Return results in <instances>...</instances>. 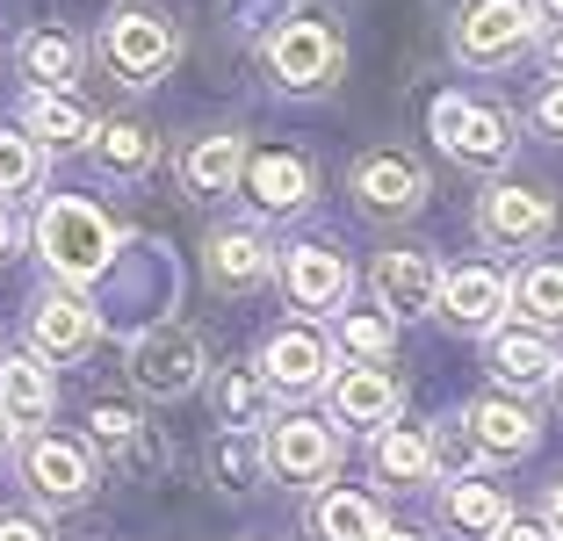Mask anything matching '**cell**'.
I'll use <instances>...</instances> for the list:
<instances>
[{
    "instance_id": "cell-30",
    "label": "cell",
    "mask_w": 563,
    "mask_h": 541,
    "mask_svg": "<svg viewBox=\"0 0 563 541\" xmlns=\"http://www.w3.org/2000/svg\"><path fill=\"white\" fill-rule=\"evenodd\" d=\"M311 534L318 541H368V534H376V506L354 498V492H325L311 506Z\"/></svg>"
},
{
    "instance_id": "cell-13",
    "label": "cell",
    "mask_w": 563,
    "mask_h": 541,
    "mask_svg": "<svg viewBox=\"0 0 563 541\" xmlns=\"http://www.w3.org/2000/svg\"><path fill=\"white\" fill-rule=\"evenodd\" d=\"M239 188H246V202L261 217H289L311 196V166L297 152H261V159H239Z\"/></svg>"
},
{
    "instance_id": "cell-41",
    "label": "cell",
    "mask_w": 563,
    "mask_h": 541,
    "mask_svg": "<svg viewBox=\"0 0 563 541\" xmlns=\"http://www.w3.org/2000/svg\"><path fill=\"white\" fill-rule=\"evenodd\" d=\"M549 527H556V534H563V484H556V492H549Z\"/></svg>"
},
{
    "instance_id": "cell-36",
    "label": "cell",
    "mask_w": 563,
    "mask_h": 541,
    "mask_svg": "<svg viewBox=\"0 0 563 541\" xmlns=\"http://www.w3.org/2000/svg\"><path fill=\"white\" fill-rule=\"evenodd\" d=\"M492 541H563V534H556V527H549V520H514V512H506Z\"/></svg>"
},
{
    "instance_id": "cell-39",
    "label": "cell",
    "mask_w": 563,
    "mask_h": 541,
    "mask_svg": "<svg viewBox=\"0 0 563 541\" xmlns=\"http://www.w3.org/2000/svg\"><path fill=\"white\" fill-rule=\"evenodd\" d=\"M8 246H15V217H8V202H0V261H8Z\"/></svg>"
},
{
    "instance_id": "cell-43",
    "label": "cell",
    "mask_w": 563,
    "mask_h": 541,
    "mask_svg": "<svg viewBox=\"0 0 563 541\" xmlns=\"http://www.w3.org/2000/svg\"><path fill=\"white\" fill-rule=\"evenodd\" d=\"M368 541H419V534H412V527H390V534H383V527H376V534H368Z\"/></svg>"
},
{
    "instance_id": "cell-45",
    "label": "cell",
    "mask_w": 563,
    "mask_h": 541,
    "mask_svg": "<svg viewBox=\"0 0 563 541\" xmlns=\"http://www.w3.org/2000/svg\"><path fill=\"white\" fill-rule=\"evenodd\" d=\"M556 397H563V383H556Z\"/></svg>"
},
{
    "instance_id": "cell-38",
    "label": "cell",
    "mask_w": 563,
    "mask_h": 541,
    "mask_svg": "<svg viewBox=\"0 0 563 541\" xmlns=\"http://www.w3.org/2000/svg\"><path fill=\"white\" fill-rule=\"evenodd\" d=\"M0 541H51V527H44V520H22V512H8V520H0Z\"/></svg>"
},
{
    "instance_id": "cell-35",
    "label": "cell",
    "mask_w": 563,
    "mask_h": 541,
    "mask_svg": "<svg viewBox=\"0 0 563 541\" xmlns=\"http://www.w3.org/2000/svg\"><path fill=\"white\" fill-rule=\"evenodd\" d=\"M433 462H441V470H470V462H477V441H470V427H448V433H433Z\"/></svg>"
},
{
    "instance_id": "cell-37",
    "label": "cell",
    "mask_w": 563,
    "mask_h": 541,
    "mask_svg": "<svg viewBox=\"0 0 563 541\" xmlns=\"http://www.w3.org/2000/svg\"><path fill=\"white\" fill-rule=\"evenodd\" d=\"M534 123H542V131H549V137H563V80H556V87H549V95H542V101H534Z\"/></svg>"
},
{
    "instance_id": "cell-31",
    "label": "cell",
    "mask_w": 563,
    "mask_h": 541,
    "mask_svg": "<svg viewBox=\"0 0 563 541\" xmlns=\"http://www.w3.org/2000/svg\"><path fill=\"white\" fill-rule=\"evenodd\" d=\"M498 520H506V498H498L492 484H470V476H455V484H448V527H463V534L492 541Z\"/></svg>"
},
{
    "instance_id": "cell-26",
    "label": "cell",
    "mask_w": 563,
    "mask_h": 541,
    "mask_svg": "<svg viewBox=\"0 0 563 541\" xmlns=\"http://www.w3.org/2000/svg\"><path fill=\"white\" fill-rule=\"evenodd\" d=\"M239 137L232 131H217V137H196L181 159V180H188V196H232V180H239Z\"/></svg>"
},
{
    "instance_id": "cell-9",
    "label": "cell",
    "mask_w": 563,
    "mask_h": 541,
    "mask_svg": "<svg viewBox=\"0 0 563 541\" xmlns=\"http://www.w3.org/2000/svg\"><path fill=\"white\" fill-rule=\"evenodd\" d=\"M267 462H275V476H289V484H325L332 462H340V433H332L325 419H282L275 441H267Z\"/></svg>"
},
{
    "instance_id": "cell-17",
    "label": "cell",
    "mask_w": 563,
    "mask_h": 541,
    "mask_svg": "<svg viewBox=\"0 0 563 541\" xmlns=\"http://www.w3.org/2000/svg\"><path fill=\"white\" fill-rule=\"evenodd\" d=\"M30 340L44 361H80L87 346H95V311H87L80 296H36V311H30Z\"/></svg>"
},
{
    "instance_id": "cell-18",
    "label": "cell",
    "mask_w": 563,
    "mask_h": 541,
    "mask_svg": "<svg viewBox=\"0 0 563 541\" xmlns=\"http://www.w3.org/2000/svg\"><path fill=\"white\" fill-rule=\"evenodd\" d=\"M405 405L398 376L390 368H376V361H362V368H347V376L332 383V411L347 419V427H390Z\"/></svg>"
},
{
    "instance_id": "cell-44",
    "label": "cell",
    "mask_w": 563,
    "mask_h": 541,
    "mask_svg": "<svg viewBox=\"0 0 563 541\" xmlns=\"http://www.w3.org/2000/svg\"><path fill=\"white\" fill-rule=\"evenodd\" d=\"M542 15H549V22H563V0H542Z\"/></svg>"
},
{
    "instance_id": "cell-34",
    "label": "cell",
    "mask_w": 563,
    "mask_h": 541,
    "mask_svg": "<svg viewBox=\"0 0 563 541\" xmlns=\"http://www.w3.org/2000/svg\"><path fill=\"white\" fill-rule=\"evenodd\" d=\"M36 174H44V159H36V137L0 131V196H15V188H30Z\"/></svg>"
},
{
    "instance_id": "cell-25",
    "label": "cell",
    "mask_w": 563,
    "mask_h": 541,
    "mask_svg": "<svg viewBox=\"0 0 563 541\" xmlns=\"http://www.w3.org/2000/svg\"><path fill=\"white\" fill-rule=\"evenodd\" d=\"M210 476L224 484V492H253L267 476V441H261V427H224L210 441Z\"/></svg>"
},
{
    "instance_id": "cell-10",
    "label": "cell",
    "mask_w": 563,
    "mask_h": 541,
    "mask_svg": "<svg viewBox=\"0 0 563 541\" xmlns=\"http://www.w3.org/2000/svg\"><path fill=\"white\" fill-rule=\"evenodd\" d=\"M433 311L455 332H492L498 318H506V275H492V267H455V275H441Z\"/></svg>"
},
{
    "instance_id": "cell-40",
    "label": "cell",
    "mask_w": 563,
    "mask_h": 541,
    "mask_svg": "<svg viewBox=\"0 0 563 541\" xmlns=\"http://www.w3.org/2000/svg\"><path fill=\"white\" fill-rule=\"evenodd\" d=\"M549 73H556V80H563V30L549 36Z\"/></svg>"
},
{
    "instance_id": "cell-2",
    "label": "cell",
    "mask_w": 563,
    "mask_h": 541,
    "mask_svg": "<svg viewBox=\"0 0 563 541\" xmlns=\"http://www.w3.org/2000/svg\"><path fill=\"white\" fill-rule=\"evenodd\" d=\"M101 58H109V73H117L123 87H152L174 58H181V36H174V22L152 15V8H131V15L109 22V36H101Z\"/></svg>"
},
{
    "instance_id": "cell-28",
    "label": "cell",
    "mask_w": 563,
    "mask_h": 541,
    "mask_svg": "<svg viewBox=\"0 0 563 541\" xmlns=\"http://www.w3.org/2000/svg\"><path fill=\"white\" fill-rule=\"evenodd\" d=\"M514 311H528L534 332H556L563 325V261H534L528 275L514 281Z\"/></svg>"
},
{
    "instance_id": "cell-32",
    "label": "cell",
    "mask_w": 563,
    "mask_h": 541,
    "mask_svg": "<svg viewBox=\"0 0 563 541\" xmlns=\"http://www.w3.org/2000/svg\"><path fill=\"white\" fill-rule=\"evenodd\" d=\"M267 383H261V368H224V376H217V419H224V427H261L267 419Z\"/></svg>"
},
{
    "instance_id": "cell-6",
    "label": "cell",
    "mask_w": 563,
    "mask_h": 541,
    "mask_svg": "<svg viewBox=\"0 0 563 541\" xmlns=\"http://www.w3.org/2000/svg\"><path fill=\"white\" fill-rule=\"evenodd\" d=\"M267 73H275L282 87H325L332 73H340V36H332V22L318 15H297V22H282L275 44H267Z\"/></svg>"
},
{
    "instance_id": "cell-20",
    "label": "cell",
    "mask_w": 563,
    "mask_h": 541,
    "mask_svg": "<svg viewBox=\"0 0 563 541\" xmlns=\"http://www.w3.org/2000/svg\"><path fill=\"white\" fill-rule=\"evenodd\" d=\"M470 441H477V455L492 462H514L534 448V411L520 405V397H484V405H470Z\"/></svg>"
},
{
    "instance_id": "cell-21",
    "label": "cell",
    "mask_w": 563,
    "mask_h": 541,
    "mask_svg": "<svg viewBox=\"0 0 563 541\" xmlns=\"http://www.w3.org/2000/svg\"><path fill=\"white\" fill-rule=\"evenodd\" d=\"M51 405H58V383L36 354H8L0 361V411L15 419V427H44Z\"/></svg>"
},
{
    "instance_id": "cell-29",
    "label": "cell",
    "mask_w": 563,
    "mask_h": 541,
    "mask_svg": "<svg viewBox=\"0 0 563 541\" xmlns=\"http://www.w3.org/2000/svg\"><path fill=\"white\" fill-rule=\"evenodd\" d=\"M22 73H30L36 87H66L73 73H80V44H73L66 30H30L22 36Z\"/></svg>"
},
{
    "instance_id": "cell-19",
    "label": "cell",
    "mask_w": 563,
    "mask_h": 541,
    "mask_svg": "<svg viewBox=\"0 0 563 541\" xmlns=\"http://www.w3.org/2000/svg\"><path fill=\"white\" fill-rule=\"evenodd\" d=\"M202 275H210V289H224V296L261 289V281L275 275V253H267L261 231H217V239H210V261H202Z\"/></svg>"
},
{
    "instance_id": "cell-15",
    "label": "cell",
    "mask_w": 563,
    "mask_h": 541,
    "mask_svg": "<svg viewBox=\"0 0 563 541\" xmlns=\"http://www.w3.org/2000/svg\"><path fill=\"white\" fill-rule=\"evenodd\" d=\"M368 281H376L390 318H419V311H433V296H441V261H433V253H383Z\"/></svg>"
},
{
    "instance_id": "cell-27",
    "label": "cell",
    "mask_w": 563,
    "mask_h": 541,
    "mask_svg": "<svg viewBox=\"0 0 563 541\" xmlns=\"http://www.w3.org/2000/svg\"><path fill=\"white\" fill-rule=\"evenodd\" d=\"M376 476H390L398 492H419V484L433 476L427 433H412V427H383V433H376Z\"/></svg>"
},
{
    "instance_id": "cell-33",
    "label": "cell",
    "mask_w": 563,
    "mask_h": 541,
    "mask_svg": "<svg viewBox=\"0 0 563 541\" xmlns=\"http://www.w3.org/2000/svg\"><path fill=\"white\" fill-rule=\"evenodd\" d=\"M340 340H347V354H354V361H390V340H398V318L347 311V318H340Z\"/></svg>"
},
{
    "instance_id": "cell-23",
    "label": "cell",
    "mask_w": 563,
    "mask_h": 541,
    "mask_svg": "<svg viewBox=\"0 0 563 541\" xmlns=\"http://www.w3.org/2000/svg\"><path fill=\"white\" fill-rule=\"evenodd\" d=\"M556 346H549V332H498L492 340V376L506 383V390H542V383H556Z\"/></svg>"
},
{
    "instance_id": "cell-8",
    "label": "cell",
    "mask_w": 563,
    "mask_h": 541,
    "mask_svg": "<svg viewBox=\"0 0 563 541\" xmlns=\"http://www.w3.org/2000/svg\"><path fill=\"white\" fill-rule=\"evenodd\" d=\"M549 196L542 188H492V196L477 202V231H484V246H498V253H520V246H534L549 231Z\"/></svg>"
},
{
    "instance_id": "cell-14",
    "label": "cell",
    "mask_w": 563,
    "mask_h": 541,
    "mask_svg": "<svg viewBox=\"0 0 563 541\" xmlns=\"http://www.w3.org/2000/svg\"><path fill=\"white\" fill-rule=\"evenodd\" d=\"M354 196H362L368 217H412L419 202H427V174H419L405 152H376V159H362V174H354Z\"/></svg>"
},
{
    "instance_id": "cell-12",
    "label": "cell",
    "mask_w": 563,
    "mask_h": 541,
    "mask_svg": "<svg viewBox=\"0 0 563 541\" xmlns=\"http://www.w3.org/2000/svg\"><path fill=\"white\" fill-rule=\"evenodd\" d=\"M325 368H332V354H325V340H318V332H303V325L267 332V346H261V383H267V390L303 397V390H318V383H325Z\"/></svg>"
},
{
    "instance_id": "cell-7",
    "label": "cell",
    "mask_w": 563,
    "mask_h": 541,
    "mask_svg": "<svg viewBox=\"0 0 563 541\" xmlns=\"http://www.w3.org/2000/svg\"><path fill=\"white\" fill-rule=\"evenodd\" d=\"M534 36V8L528 0H477L463 22H455V51L470 66H506L514 51H528Z\"/></svg>"
},
{
    "instance_id": "cell-16",
    "label": "cell",
    "mask_w": 563,
    "mask_h": 541,
    "mask_svg": "<svg viewBox=\"0 0 563 541\" xmlns=\"http://www.w3.org/2000/svg\"><path fill=\"white\" fill-rule=\"evenodd\" d=\"M22 476H30V492L51 498V506H73V498L95 492V470H87V455H80L73 441H51V433L22 448Z\"/></svg>"
},
{
    "instance_id": "cell-11",
    "label": "cell",
    "mask_w": 563,
    "mask_h": 541,
    "mask_svg": "<svg viewBox=\"0 0 563 541\" xmlns=\"http://www.w3.org/2000/svg\"><path fill=\"white\" fill-rule=\"evenodd\" d=\"M282 281H289V303H297V311H311V318L340 311V303H347V289H354L347 261H340L332 246H297L289 261H282Z\"/></svg>"
},
{
    "instance_id": "cell-4",
    "label": "cell",
    "mask_w": 563,
    "mask_h": 541,
    "mask_svg": "<svg viewBox=\"0 0 563 541\" xmlns=\"http://www.w3.org/2000/svg\"><path fill=\"white\" fill-rule=\"evenodd\" d=\"M202 376V340L188 325H159L131 340V383L145 397H188Z\"/></svg>"
},
{
    "instance_id": "cell-1",
    "label": "cell",
    "mask_w": 563,
    "mask_h": 541,
    "mask_svg": "<svg viewBox=\"0 0 563 541\" xmlns=\"http://www.w3.org/2000/svg\"><path fill=\"white\" fill-rule=\"evenodd\" d=\"M36 246H44V261L66 281H87V275H101V267L117 261V224H109L95 202L58 196L44 217H36Z\"/></svg>"
},
{
    "instance_id": "cell-24",
    "label": "cell",
    "mask_w": 563,
    "mask_h": 541,
    "mask_svg": "<svg viewBox=\"0 0 563 541\" xmlns=\"http://www.w3.org/2000/svg\"><path fill=\"white\" fill-rule=\"evenodd\" d=\"M87 145H95L101 174H117V180H137L152 159H159V137H152L145 123H137V115H117V123H101V131L87 137Z\"/></svg>"
},
{
    "instance_id": "cell-3",
    "label": "cell",
    "mask_w": 563,
    "mask_h": 541,
    "mask_svg": "<svg viewBox=\"0 0 563 541\" xmlns=\"http://www.w3.org/2000/svg\"><path fill=\"white\" fill-rule=\"evenodd\" d=\"M433 137H441L463 166H498L506 152H514V115L498 109V101L448 95V101H433Z\"/></svg>"
},
{
    "instance_id": "cell-22",
    "label": "cell",
    "mask_w": 563,
    "mask_h": 541,
    "mask_svg": "<svg viewBox=\"0 0 563 541\" xmlns=\"http://www.w3.org/2000/svg\"><path fill=\"white\" fill-rule=\"evenodd\" d=\"M22 131L44 137L51 152H73V145H87V137H95V115H87L66 87H36V95L22 101Z\"/></svg>"
},
{
    "instance_id": "cell-5",
    "label": "cell",
    "mask_w": 563,
    "mask_h": 541,
    "mask_svg": "<svg viewBox=\"0 0 563 541\" xmlns=\"http://www.w3.org/2000/svg\"><path fill=\"white\" fill-rule=\"evenodd\" d=\"M87 433H95L101 462H109L117 476H159V470H166L159 427H145L131 405H117V397H95V411H87Z\"/></svg>"
},
{
    "instance_id": "cell-42",
    "label": "cell",
    "mask_w": 563,
    "mask_h": 541,
    "mask_svg": "<svg viewBox=\"0 0 563 541\" xmlns=\"http://www.w3.org/2000/svg\"><path fill=\"white\" fill-rule=\"evenodd\" d=\"M8 448H15V419H8V411H0V455H8Z\"/></svg>"
}]
</instances>
